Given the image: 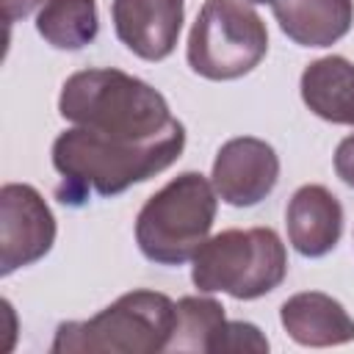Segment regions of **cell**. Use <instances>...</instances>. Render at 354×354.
I'll return each instance as SVG.
<instances>
[{
	"label": "cell",
	"mask_w": 354,
	"mask_h": 354,
	"mask_svg": "<svg viewBox=\"0 0 354 354\" xmlns=\"http://www.w3.org/2000/svg\"><path fill=\"white\" fill-rule=\"evenodd\" d=\"M183 147V122L155 138H122L72 124L53 141V166L61 174L55 196L72 207L86 205L91 196H119L169 169Z\"/></svg>",
	"instance_id": "obj_1"
},
{
	"label": "cell",
	"mask_w": 354,
	"mask_h": 354,
	"mask_svg": "<svg viewBox=\"0 0 354 354\" xmlns=\"http://www.w3.org/2000/svg\"><path fill=\"white\" fill-rule=\"evenodd\" d=\"M58 113L77 127L122 138H155L180 124L158 88L111 66L69 75L58 94Z\"/></svg>",
	"instance_id": "obj_2"
},
{
	"label": "cell",
	"mask_w": 354,
	"mask_h": 354,
	"mask_svg": "<svg viewBox=\"0 0 354 354\" xmlns=\"http://www.w3.org/2000/svg\"><path fill=\"white\" fill-rule=\"evenodd\" d=\"M177 310L166 293L130 290L88 321H64L55 329L53 354H155L166 351Z\"/></svg>",
	"instance_id": "obj_3"
},
{
	"label": "cell",
	"mask_w": 354,
	"mask_h": 354,
	"mask_svg": "<svg viewBox=\"0 0 354 354\" xmlns=\"http://www.w3.org/2000/svg\"><path fill=\"white\" fill-rule=\"evenodd\" d=\"M218 210L213 183L199 171H183L155 191L136 216V243L158 266L194 260L207 241Z\"/></svg>",
	"instance_id": "obj_4"
},
{
	"label": "cell",
	"mask_w": 354,
	"mask_h": 354,
	"mask_svg": "<svg viewBox=\"0 0 354 354\" xmlns=\"http://www.w3.org/2000/svg\"><path fill=\"white\" fill-rule=\"evenodd\" d=\"M288 252L271 227L224 230L207 238L194 254L191 279L202 293H227L252 301L282 285Z\"/></svg>",
	"instance_id": "obj_5"
},
{
	"label": "cell",
	"mask_w": 354,
	"mask_h": 354,
	"mask_svg": "<svg viewBox=\"0 0 354 354\" xmlns=\"http://www.w3.org/2000/svg\"><path fill=\"white\" fill-rule=\"evenodd\" d=\"M268 53V30L246 0H205L188 33V66L207 80L249 75Z\"/></svg>",
	"instance_id": "obj_6"
},
{
	"label": "cell",
	"mask_w": 354,
	"mask_h": 354,
	"mask_svg": "<svg viewBox=\"0 0 354 354\" xmlns=\"http://www.w3.org/2000/svg\"><path fill=\"white\" fill-rule=\"evenodd\" d=\"M55 243V216L28 183L0 188V274L8 277L41 260Z\"/></svg>",
	"instance_id": "obj_7"
},
{
	"label": "cell",
	"mask_w": 354,
	"mask_h": 354,
	"mask_svg": "<svg viewBox=\"0 0 354 354\" xmlns=\"http://www.w3.org/2000/svg\"><path fill=\"white\" fill-rule=\"evenodd\" d=\"M279 180V155L274 147L254 136H238L221 144L213 160L210 183L232 207H252L263 202Z\"/></svg>",
	"instance_id": "obj_8"
},
{
	"label": "cell",
	"mask_w": 354,
	"mask_h": 354,
	"mask_svg": "<svg viewBox=\"0 0 354 354\" xmlns=\"http://www.w3.org/2000/svg\"><path fill=\"white\" fill-rule=\"evenodd\" d=\"M113 30L119 41L144 61H163L174 53L185 0H113Z\"/></svg>",
	"instance_id": "obj_9"
},
{
	"label": "cell",
	"mask_w": 354,
	"mask_h": 354,
	"mask_svg": "<svg viewBox=\"0 0 354 354\" xmlns=\"http://www.w3.org/2000/svg\"><path fill=\"white\" fill-rule=\"evenodd\" d=\"M285 224L290 246L301 257H324L343 235V205L326 185L310 183L290 196Z\"/></svg>",
	"instance_id": "obj_10"
},
{
	"label": "cell",
	"mask_w": 354,
	"mask_h": 354,
	"mask_svg": "<svg viewBox=\"0 0 354 354\" xmlns=\"http://www.w3.org/2000/svg\"><path fill=\"white\" fill-rule=\"evenodd\" d=\"M279 321L299 346L326 348L354 340V318L337 299L321 290H304L285 299L279 307Z\"/></svg>",
	"instance_id": "obj_11"
},
{
	"label": "cell",
	"mask_w": 354,
	"mask_h": 354,
	"mask_svg": "<svg viewBox=\"0 0 354 354\" xmlns=\"http://www.w3.org/2000/svg\"><path fill=\"white\" fill-rule=\"evenodd\" d=\"M271 11L299 47H329L354 25V0H271Z\"/></svg>",
	"instance_id": "obj_12"
},
{
	"label": "cell",
	"mask_w": 354,
	"mask_h": 354,
	"mask_svg": "<svg viewBox=\"0 0 354 354\" xmlns=\"http://www.w3.org/2000/svg\"><path fill=\"white\" fill-rule=\"evenodd\" d=\"M301 100L324 122L354 127V64L343 55H324L301 72Z\"/></svg>",
	"instance_id": "obj_13"
},
{
	"label": "cell",
	"mask_w": 354,
	"mask_h": 354,
	"mask_svg": "<svg viewBox=\"0 0 354 354\" xmlns=\"http://www.w3.org/2000/svg\"><path fill=\"white\" fill-rule=\"evenodd\" d=\"M39 36L55 50H83L97 39V0H44L36 14Z\"/></svg>",
	"instance_id": "obj_14"
},
{
	"label": "cell",
	"mask_w": 354,
	"mask_h": 354,
	"mask_svg": "<svg viewBox=\"0 0 354 354\" xmlns=\"http://www.w3.org/2000/svg\"><path fill=\"white\" fill-rule=\"evenodd\" d=\"M177 321L166 351H191V354H213L216 337L227 324L221 301L210 296H183L174 301Z\"/></svg>",
	"instance_id": "obj_15"
},
{
	"label": "cell",
	"mask_w": 354,
	"mask_h": 354,
	"mask_svg": "<svg viewBox=\"0 0 354 354\" xmlns=\"http://www.w3.org/2000/svg\"><path fill=\"white\" fill-rule=\"evenodd\" d=\"M218 351H268V340L249 321H227L213 346V354Z\"/></svg>",
	"instance_id": "obj_16"
},
{
	"label": "cell",
	"mask_w": 354,
	"mask_h": 354,
	"mask_svg": "<svg viewBox=\"0 0 354 354\" xmlns=\"http://www.w3.org/2000/svg\"><path fill=\"white\" fill-rule=\"evenodd\" d=\"M335 171L337 177L354 188V136H346L335 149Z\"/></svg>",
	"instance_id": "obj_17"
},
{
	"label": "cell",
	"mask_w": 354,
	"mask_h": 354,
	"mask_svg": "<svg viewBox=\"0 0 354 354\" xmlns=\"http://www.w3.org/2000/svg\"><path fill=\"white\" fill-rule=\"evenodd\" d=\"M39 6H44V0H3V19L11 25L17 19L30 17Z\"/></svg>",
	"instance_id": "obj_18"
},
{
	"label": "cell",
	"mask_w": 354,
	"mask_h": 354,
	"mask_svg": "<svg viewBox=\"0 0 354 354\" xmlns=\"http://www.w3.org/2000/svg\"><path fill=\"white\" fill-rule=\"evenodd\" d=\"M246 3H271V0H246Z\"/></svg>",
	"instance_id": "obj_19"
}]
</instances>
